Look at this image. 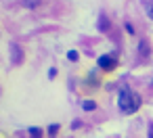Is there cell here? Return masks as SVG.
<instances>
[{"instance_id":"1","label":"cell","mask_w":153,"mask_h":138,"mask_svg":"<svg viewBox=\"0 0 153 138\" xmlns=\"http://www.w3.org/2000/svg\"><path fill=\"white\" fill-rule=\"evenodd\" d=\"M117 105L124 113H132L136 107H138V98L128 90V88H122L120 90V96H117Z\"/></svg>"},{"instance_id":"2","label":"cell","mask_w":153,"mask_h":138,"mask_svg":"<svg viewBox=\"0 0 153 138\" xmlns=\"http://www.w3.org/2000/svg\"><path fill=\"white\" fill-rule=\"evenodd\" d=\"M115 65H117V61H115V57H113V55H103V57H99V67H101V69L111 71Z\"/></svg>"},{"instance_id":"3","label":"cell","mask_w":153,"mask_h":138,"mask_svg":"<svg viewBox=\"0 0 153 138\" xmlns=\"http://www.w3.org/2000/svg\"><path fill=\"white\" fill-rule=\"evenodd\" d=\"M40 2H42V0H21L19 4H21V7H25V9H36Z\"/></svg>"},{"instance_id":"4","label":"cell","mask_w":153,"mask_h":138,"mask_svg":"<svg viewBox=\"0 0 153 138\" xmlns=\"http://www.w3.org/2000/svg\"><path fill=\"white\" fill-rule=\"evenodd\" d=\"M147 55H149V44H147V42H140V44H138V57L145 59Z\"/></svg>"},{"instance_id":"5","label":"cell","mask_w":153,"mask_h":138,"mask_svg":"<svg viewBox=\"0 0 153 138\" xmlns=\"http://www.w3.org/2000/svg\"><path fill=\"white\" fill-rule=\"evenodd\" d=\"M99 27H101L103 32L109 30V19H107V15H101V17H99Z\"/></svg>"},{"instance_id":"6","label":"cell","mask_w":153,"mask_h":138,"mask_svg":"<svg viewBox=\"0 0 153 138\" xmlns=\"http://www.w3.org/2000/svg\"><path fill=\"white\" fill-rule=\"evenodd\" d=\"M82 109L84 111H92V109H97V103L94 100H84L82 103Z\"/></svg>"},{"instance_id":"7","label":"cell","mask_w":153,"mask_h":138,"mask_svg":"<svg viewBox=\"0 0 153 138\" xmlns=\"http://www.w3.org/2000/svg\"><path fill=\"white\" fill-rule=\"evenodd\" d=\"M57 132H59V125H57V123L48 125V136H57Z\"/></svg>"},{"instance_id":"8","label":"cell","mask_w":153,"mask_h":138,"mask_svg":"<svg viewBox=\"0 0 153 138\" xmlns=\"http://www.w3.org/2000/svg\"><path fill=\"white\" fill-rule=\"evenodd\" d=\"M30 136L32 138H40V130L38 128H30Z\"/></svg>"},{"instance_id":"9","label":"cell","mask_w":153,"mask_h":138,"mask_svg":"<svg viewBox=\"0 0 153 138\" xmlns=\"http://www.w3.org/2000/svg\"><path fill=\"white\" fill-rule=\"evenodd\" d=\"M67 59H69V61H78V52H76V50H69V52H67Z\"/></svg>"},{"instance_id":"10","label":"cell","mask_w":153,"mask_h":138,"mask_svg":"<svg viewBox=\"0 0 153 138\" xmlns=\"http://www.w3.org/2000/svg\"><path fill=\"white\" fill-rule=\"evenodd\" d=\"M147 15H149V17L153 19V7H149V9H147Z\"/></svg>"},{"instance_id":"11","label":"cell","mask_w":153,"mask_h":138,"mask_svg":"<svg viewBox=\"0 0 153 138\" xmlns=\"http://www.w3.org/2000/svg\"><path fill=\"white\" fill-rule=\"evenodd\" d=\"M149 138H153V125H151V130H149Z\"/></svg>"}]
</instances>
